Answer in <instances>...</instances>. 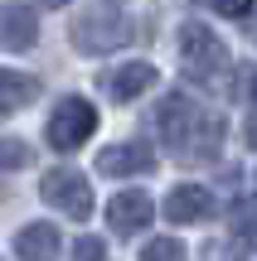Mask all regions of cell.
I'll use <instances>...</instances> for the list:
<instances>
[{
	"label": "cell",
	"mask_w": 257,
	"mask_h": 261,
	"mask_svg": "<svg viewBox=\"0 0 257 261\" xmlns=\"http://www.w3.org/2000/svg\"><path fill=\"white\" fill-rule=\"evenodd\" d=\"M39 5H44V10H58V5H68V0H39Z\"/></svg>",
	"instance_id": "d6986e66"
},
{
	"label": "cell",
	"mask_w": 257,
	"mask_h": 261,
	"mask_svg": "<svg viewBox=\"0 0 257 261\" xmlns=\"http://www.w3.org/2000/svg\"><path fill=\"white\" fill-rule=\"evenodd\" d=\"M39 198L49 208H58V213H68V218L92 213V184L78 169H49V174H39Z\"/></svg>",
	"instance_id": "5b68a950"
},
{
	"label": "cell",
	"mask_w": 257,
	"mask_h": 261,
	"mask_svg": "<svg viewBox=\"0 0 257 261\" xmlns=\"http://www.w3.org/2000/svg\"><path fill=\"white\" fill-rule=\"evenodd\" d=\"M219 15H228V19H243V15H252V0H209Z\"/></svg>",
	"instance_id": "9a60e30c"
},
{
	"label": "cell",
	"mask_w": 257,
	"mask_h": 261,
	"mask_svg": "<svg viewBox=\"0 0 257 261\" xmlns=\"http://www.w3.org/2000/svg\"><path fill=\"white\" fill-rule=\"evenodd\" d=\"M165 218L180 227H194V223H209L214 218V194L204 184H180L170 189V198H165Z\"/></svg>",
	"instance_id": "ba28073f"
},
{
	"label": "cell",
	"mask_w": 257,
	"mask_h": 261,
	"mask_svg": "<svg viewBox=\"0 0 257 261\" xmlns=\"http://www.w3.org/2000/svg\"><path fill=\"white\" fill-rule=\"evenodd\" d=\"M73 44L83 54H116L122 44H131V19L122 10H87L73 24Z\"/></svg>",
	"instance_id": "7a4b0ae2"
},
{
	"label": "cell",
	"mask_w": 257,
	"mask_h": 261,
	"mask_svg": "<svg viewBox=\"0 0 257 261\" xmlns=\"http://www.w3.org/2000/svg\"><path fill=\"white\" fill-rule=\"evenodd\" d=\"M252 102H257V77H252Z\"/></svg>",
	"instance_id": "ffe728a7"
},
{
	"label": "cell",
	"mask_w": 257,
	"mask_h": 261,
	"mask_svg": "<svg viewBox=\"0 0 257 261\" xmlns=\"http://www.w3.org/2000/svg\"><path fill=\"white\" fill-rule=\"evenodd\" d=\"M248 145H257V107H252V116H248Z\"/></svg>",
	"instance_id": "ac0fdd59"
},
{
	"label": "cell",
	"mask_w": 257,
	"mask_h": 261,
	"mask_svg": "<svg viewBox=\"0 0 257 261\" xmlns=\"http://www.w3.org/2000/svg\"><path fill=\"white\" fill-rule=\"evenodd\" d=\"M238 247H248V252L257 256V223H243L238 227Z\"/></svg>",
	"instance_id": "2e32d148"
},
{
	"label": "cell",
	"mask_w": 257,
	"mask_h": 261,
	"mask_svg": "<svg viewBox=\"0 0 257 261\" xmlns=\"http://www.w3.org/2000/svg\"><path fill=\"white\" fill-rule=\"evenodd\" d=\"M146 87H155V63H141V58H136V63H122L107 77V92H112L116 102H136Z\"/></svg>",
	"instance_id": "8fae6325"
},
{
	"label": "cell",
	"mask_w": 257,
	"mask_h": 261,
	"mask_svg": "<svg viewBox=\"0 0 257 261\" xmlns=\"http://www.w3.org/2000/svg\"><path fill=\"white\" fill-rule=\"evenodd\" d=\"M15 256L19 261H58V252H63V242H58V227L54 223H25L15 232Z\"/></svg>",
	"instance_id": "30bf717a"
},
{
	"label": "cell",
	"mask_w": 257,
	"mask_h": 261,
	"mask_svg": "<svg viewBox=\"0 0 257 261\" xmlns=\"http://www.w3.org/2000/svg\"><path fill=\"white\" fill-rule=\"evenodd\" d=\"M0 44H5L10 54L34 48V44H39V15H34L29 5H19V0L0 5Z\"/></svg>",
	"instance_id": "9c48e42d"
},
{
	"label": "cell",
	"mask_w": 257,
	"mask_h": 261,
	"mask_svg": "<svg viewBox=\"0 0 257 261\" xmlns=\"http://www.w3.org/2000/svg\"><path fill=\"white\" fill-rule=\"evenodd\" d=\"M97 169L112 174V179L146 174V169H155V150L146 145V140H116V145H107L102 155H97Z\"/></svg>",
	"instance_id": "52a82bcc"
},
{
	"label": "cell",
	"mask_w": 257,
	"mask_h": 261,
	"mask_svg": "<svg viewBox=\"0 0 257 261\" xmlns=\"http://www.w3.org/2000/svg\"><path fill=\"white\" fill-rule=\"evenodd\" d=\"M92 130H97V107L87 102V97H63V102L54 107V116H49L44 140L54 150H78Z\"/></svg>",
	"instance_id": "3957f363"
},
{
	"label": "cell",
	"mask_w": 257,
	"mask_h": 261,
	"mask_svg": "<svg viewBox=\"0 0 257 261\" xmlns=\"http://www.w3.org/2000/svg\"><path fill=\"white\" fill-rule=\"evenodd\" d=\"M73 261H107V247H102V237H78V247H73Z\"/></svg>",
	"instance_id": "5bb4252c"
},
{
	"label": "cell",
	"mask_w": 257,
	"mask_h": 261,
	"mask_svg": "<svg viewBox=\"0 0 257 261\" xmlns=\"http://www.w3.org/2000/svg\"><path fill=\"white\" fill-rule=\"evenodd\" d=\"M34 97H39V77H25V73H15V68L0 73V107H5V112H19V107H29Z\"/></svg>",
	"instance_id": "7c38bea8"
},
{
	"label": "cell",
	"mask_w": 257,
	"mask_h": 261,
	"mask_svg": "<svg viewBox=\"0 0 257 261\" xmlns=\"http://www.w3.org/2000/svg\"><path fill=\"white\" fill-rule=\"evenodd\" d=\"M155 136L175 150V155H219V140H223V121L214 112H204L199 102H190L184 92H165L160 107H155Z\"/></svg>",
	"instance_id": "6da1fadb"
},
{
	"label": "cell",
	"mask_w": 257,
	"mask_h": 261,
	"mask_svg": "<svg viewBox=\"0 0 257 261\" xmlns=\"http://www.w3.org/2000/svg\"><path fill=\"white\" fill-rule=\"evenodd\" d=\"M151 218H155V203L141 189H122V194H112V203H107V227H112L116 237H136Z\"/></svg>",
	"instance_id": "8992f818"
},
{
	"label": "cell",
	"mask_w": 257,
	"mask_h": 261,
	"mask_svg": "<svg viewBox=\"0 0 257 261\" xmlns=\"http://www.w3.org/2000/svg\"><path fill=\"white\" fill-rule=\"evenodd\" d=\"M19 160H25V150H19V140H15V136H5V169H15Z\"/></svg>",
	"instance_id": "e0dca14e"
},
{
	"label": "cell",
	"mask_w": 257,
	"mask_h": 261,
	"mask_svg": "<svg viewBox=\"0 0 257 261\" xmlns=\"http://www.w3.org/2000/svg\"><path fill=\"white\" fill-rule=\"evenodd\" d=\"M252 44H257V24H252Z\"/></svg>",
	"instance_id": "44dd1931"
},
{
	"label": "cell",
	"mask_w": 257,
	"mask_h": 261,
	"mask_svg": "<svg viewBox=\"0 0 257 261\" xmlns=\"http://www.w3.org/2000/svg\"><path fill=\"white\" fill-rule=\"evenodd\" d=\"M180 58L184 68H190L194 77H214L228 68V48H223V39L214 34L209 24H199V19H190V24L180 29Z\"/></svg>",
	"instance_id": "277c9868"
},
{
	"label": "cell",
	"mask_w": 257,
	"mask_h": 261,
	"mask_svg": "<svg viewBox=\"0 0 257 261\" xmlns=\"http://www.w3.org/2000/svg\"><path fill=\"white\" fill-rule=\"evenodd\" d=\"M141 261H190V252H184V242H175V237H155V242L141 247Z\"/></svg>",
	"instance_id": "4fadbf2b"
}]
</instances>
